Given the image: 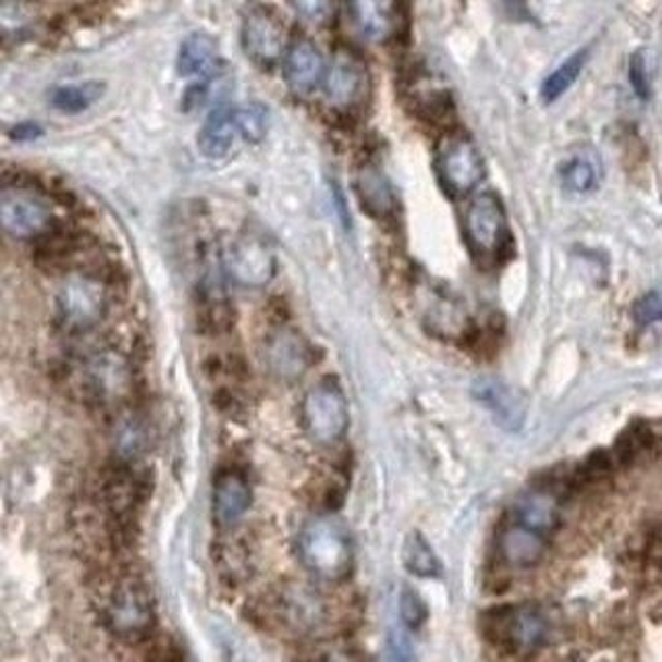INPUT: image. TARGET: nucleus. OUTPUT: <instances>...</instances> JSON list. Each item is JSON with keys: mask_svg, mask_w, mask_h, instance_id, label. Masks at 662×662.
Listing matches in <instances>:
<instances>
[{"mask_svg": "<svg viewBox=\"0 0 662 662\" xmlns=\"http://www.w3.org/2000/svg\"><path fill=\"white\" fill-rule=\"evenodd\" d=\"M103 627L123 641H144L156 627V606L149 588L133 574L112 576L100 597Z\"/></svg>", "mask_w": 662, "mask_h": 662, "instance_id": "obj_1", "label": "nucleus"}, {"mask_svg": "<svg viewBox=\"0 0 662 662\" xmlns=\"http://www.w3.org/2000/svg\"><path fill=\"white\" fill-rule=\"evenodd\" d=\"M69 383L87 404L119 406L135 388V371L123 352L100 348L71 363Z\"/></svg>", "mask_w": 662, "mask_h": 662, "instance_id": "obj_2", "label": "nucleus"}, {"mask_svg": "<svg viewBox=\"0 0 662 662\" xmlns=\"http://www.w3.org/2000/svg\"><path fill=\"white\" fill-rule=\"evenodd\" d=\"M57 232L50 195L23 179H0V234L15 241H44Z\"/></svg>", "mask_w": 662, "mask_h": 662, "instance_id": "obj_3", "label": "nucleus"}, {"mask_svg": "<svg viewBox=\"0 0 662 662\" xmlns=\"http://www.w3.org/2000/svg\"><path fill=\"white\" fill-rule=\"evenodd\" d=\"M298 555L312 576L344 579L354 561L351 535L335 517H315L301 532Z\"/></svg>", "mask_w": 662, "mask_h": 662, "instance_id": "obj_4", "label": "nucleus"}, {"mask_svg": "<svg viewBox=\"0 0 662 662\" xmlns=\"http://www.w3.org/2000/svg\"><path fill=\"white\" fill-rule=\"evenodd\" d=\"M108 310V282L94 269H75L57 292V312L62 328L82 333L96 328Z\"/></svg>", "mask_w": 662, "mask_h": 662, "instance_id": "obj_5", "label": "nucleus"}, {"mask_svg": "<svg viewBox=\"0 0 662 662\" xmlns=\"http://www.w3.org/2000/svg\"><path fill=\"white\" fill-rule=\"evenodd\" d=\"M466 243L482 266H495L510 250L507 216L499 197L493 193H480L470 201L464 216Z\"/></svg>", "mask_w": 662, "mask_h": 662, "instance_id": "obj_6", "label": "nucleus"}, {"mask_svg": "<svg viewBox=\"0 0 662 662\" xmlns=\"http://www.w3.org/2000/svg\"><path fill=\"white\" fill-rule=\"evenodd\" d=\"M301 414L305 431L319 445H333L340 441L351 422L346 395L331 379L310 388L303 400Z\"/></svg>", "mask_w": 662, "mask_h": 662, "instance_id": "obj_7", "label": "nucleus"}, {"mask_svg": "<svg viewBox=\"0 0 662 662\" xmlns=\"http://www.w3.org/2000/svg\"><path fill=\"white\" fill-rule=\"evenodd\" d=\"M437 172L452 195H466L482 181L485 166L470 137L462 133L443 137L437 149Z\"/></svg>", "mask_w": 662, "mask_h": 662, "instance_id": "obj_8", "label": "nucleus"}, {"mask_svg": "<svg viewBox=\"0 0 662 662\" xmlns=\"http://www.w3.org/2000/svg\"><path fill=\"white\" fill-rule=\"evenodd\" d=\"M323 82L330 102L338 108H356L369 96L367 64L351 48H338L333 52Z\"/></svg>", "mask_w": 662, "mask_h": 662, "instance_id": "obj_9", "label": "nucleus"}, {"mask_svg": "<svg viewBox=\"0 0 662 662\" xmlns=\"http://www.w3.org/2000/svg\"><path fill=\"white\" fill-rule=\"evenodd\" d=\"M271 617L290 632L310 634L326 621V604L321 594L307 586H284L271 599Z\"/></svg>", "mask_w": 662, "mask_h": 662, "instance_id": "obj_10", "label": "nucleus"}, {"mask_svg": "<svg viewBox=\"0 0 662 662\" xmlns=\"http://www.w3.org/2000/svg\"><path fill=\"white\" fill-rule=\"evenodd\" d=\"M230 275L248 289H261L273 278L275 257L268 243L257 234H243L228 253Z\"/></svg>", "mask_w": 662, "mask_h": 662, "instance_id": "obj_11", "label": "nucleus"}, {"mask_svg": "<svg viewBox=\"0 0 662 662\" xmlns=\"http://www.w3.org/2000/svg\"><path fill=\"white\" fill-rule=\"evenodd\" d=\"M354 29L375 44H385L404 29L402 0H351Z\"/></svg>", "mask_w": 662, "mask_h": 662, "instance_id": "obj_12", "label": "nucleus"}, {"mask_svg": "<svg viewBox=\"0 0 662 662\" xmlns=\"http://www.w3.org/2000/svg\"><path fill=\"white\" fill-rule=\"evenodd\" d=\"M243 44L253 61L273 64L286 52V27L269 9H253L243 23Z\"/></svg>", "mask_w": 662, "mask_h": 662, "instance_id": "obj_13", "label": "nucleus"}, {"mask_svg": "<svg viewBox=\"0 0 662 662\" xmlns=\"http://www.w3.org/2000/svg\"><path fill=\"white\" fill-rule=\"evenodd\" d=\"M499 634L512 648L532 652L549 640V623L542 613L532 606L512 609L497 621Z\"/></svg>", "mask_w": 662, "mask_h": 662, "instance_id": "obj_14", "label": "nucleus"}, {"mask_svg": "<svg viewBox=\"0 0 662 662\" xmlns=\"http://www.w3.org/2000/svg\"><path fill=\"white\" fill-rule=\"evenodd\" d=\"M497 549L505 563L514 567H530L544 555L547 537L519 522H514L499 532Z\"/></svg>", "mask_w": 662, "mask_h": 662, "instance_id": "obj_15", "label": "nucleus"}, {"mask_svg": "<svg viewBox=\"0 0 662 662\" xmlns=\"http://www.w3.org/2000/svg\"><path fill=\"white\" fill-rule=\"evenodd\" d=\"M266 356L269 369L284 379L301 377L309 367V346L294 331L280 330L273 333L268 340Z\"/></svg>", "mask_w": 662, "mask_h": 662, "instance_id": "obj_16", "label": "nucleus"}, {"mask_svg": "<svg viewBox=\"0 0 662 662\" xmlns=\"http://www.w3.org/2000/svg\"><path fill=\"white\" fill-rule=\"evenodd\" d=\"M326 75L321 52L309 40H298L286 54V82L298 94L315 89Z\"/></svg>", "mask_w": 662, "mask_h": 662, "instance_id": "obj_17", "label": "nucleus"}, {"mask_svg": "<svg viewBox=\"0 0 662 662\" xmlns=\"http://www.w3.org/2000/svg\"><path fill=\"white\" fill-rule=\"evenodd\" d=\"M250 505V489L247 478L236 473L226 470L218 476L213 485V514L222 524H234L236 519L245 516Z\"/></svg>", "mask_w": 662, "mask_h": 662, "instance_id": "obj_18", "label": "nucleus"}, {"mask_svg": "<svg viewBox=\"0 0 662 662\" xmlns=\"http://www.w3.org/2000/svg\"><path fill=\"white\" fill-rule=\"evenodd\" d=\"M514 519L547 537L557 528V497L544 489H537L530 491L528 495L519 497L514 507Z\"/></svg>", "mask_w": 662, "mask_h": 662, "instance_id": "obj_19", "label": "nucleus"}, {"mask_svg": "<svg viewBox=\"0 0 662 662\" xmlns=\"http://www.w3.org/2000/svg\"><path fill=\"white\" fill-rule=\"evenodd\" d=\"M218 46L207 34L186 38L179 54V71L185 77H209L218 69Z\"/></svg>", "mask_w": 662, "mask_h": 662, "instance_id": "obj_20", "label": "nucleus"}, {"mask_svg": "<svg viewBox=\"0 0 662 662\" xmlns=\"http://www.w3.org/2000/svg\"><path fill=\"white\" fill-rule=\"evenodd\" d=\"M358 195L365 209L377 216L388 218L395 211V195L388 179L375 166H365L358 174Z\"/></svg>", "mask_w": 662, "mask_h": 662, "instance_id": "obj_21", "label": "nucleus"}, {"mask_svg": "<svg viewBox=\"0 0 662 662\" xmlns=\"http://www.w3.org/2000/svg\"><path fill=\"white\" fill-rule=\"evenodd\" d=\"M236 123L234 114L228 108L216 110L207 119L201 133H199V149L209 160H220L224 158L236 137Z\"/></svg>", "mask_w": 662, "mask_h": 662, "instance_id": "obj_22", "label": "nucleus"}, {"mask_svg": "<svg viewBox=\"0 0 662 662\" xmlns=\"http://www.w3.org/2000/svg\"><path fill=\"white\" fill-rule=\"evenodd\" d=\"M402 559H404L406 569L418 578H434L441 572V565H439V559L434 557L433 549L418 532H413L410 537L406 538Z\"/></svg>", "mask_w": 662, "mask_h": 662, "instance_id": "obj_23", "label": "nucleus"}, {"mask_svg": "<svg viewBox=\"0 0 662 662\" xmlns=\"http://www.w3.org/2000/svg\"><path fill=\"white\" fill-rule=\"evenodd\" d=\"M588 59V52L581 50L576 52L574 57H569L567 61L563 62L561 66H557L549 77L547 82L542 83V89H540V96L544 102H555L557 98H561L579 77L584 64Z\"/></svg>", "mask_w": 662, "mask_h": 662, "instance_id": "obj_24", "label": "nucleus"}, {"mask_svg": "<svg viewBox=\"0 0 662 662\" xmlns=\"http://www.w3.org/2000/svg\"><path fill=\"white\" fill-rule=\"evenodd\" d=\"M102 83L64 85L52 94V106L62 112H82L102 96Z\"/></svg>", "mask_w": 662, "mask_h": 662, "instance_id": "obj_25", "label": "nucleus"}, {"mask_svg": "<svg viewBox=\"0 0 662 662\" xmlns=\"http://www.w3.org/2000/svg\"><path fill=\"white\" fill-rule=\"evenodd\" d=\"M236 131L247 139V142H261L268 133V110L259 103H248L243 108L232 110Z\"/></svg>", "mask_w": 662, "mask_h": 662, "instance_id": "obj_26", "label": "nucleus"}, {"mask_svg": "<svg viewBox=\"0 0 662 662\" xmlns=\"http://www.w3.org/2000/svg\"><path fill=\"white\" fill-rule=\"evenodd\" d=\"M561 181L567 191L586 193L597 185V168L586 158H574L563 166Z\"/></svg>", "mask_w": 662, "mask_h": 662, "instance_id": "obj_27", "label": "nucleus"}, {"mask_svg": "<svg viewBox=\"0 0 662 662\" xmlns=\"http://www.w3.org/2000/svg\"><path fill=\"white\" fill-rule=\"evenodd\" d=\"M32 15L17 2H0V34H21L29 27Z\"/></svg>", "mask_w": 662, "mask_h": 662, "instance_id": "obj_28", "label": "nucleus"}, {"mask_svg": "<svg viewBox=\"0 0 662 662\" xmlns=\"http://www.w3.org/2000/svg\"><path fill=\"white\" fill-rule=\"evenodd\" d=\"M482 400L493 408V413L499 418H510V420H514L516 416L522 418V408L517 406L516 400L503 388L493 385L489 392H482Z\"/></svg>", "mask_w": 662, "mask_h": 662, "instance_id": "obj_29", "label": "nucleus"}, {"mask_svg": "<svg viewBox=\"0 0 662 662\" xmlns=\"http://www.w3.org/2000/svg\"><path fill=\"white\" fill-rule=\"evenodd\" d=\"M629 77L636 87V91L641 98H646L650 94V85H652V57L650 52H638L629 66Z\"/></svg>", "mask_w": 662, "mask_h": 662, "instance_id": "obj_30", "label": "nucleus"}, {"mask_svg": "<svg viewBox=\"0 0 662 662\" xmlns=\"http://www.w3.org/2000/svg\"><path fill=\"white\" fill-rule=\"evenodd\" d=\"M294 9L312 23H326L331 20L335 0H292Z\"/></svg>", "mask_w": 662, "mask_h": 662, "instance_id": "obj_31", "label": "nucleus"}, {"mask_svg": "<svg viewBox=\"0 0 662 662\" xmlns=\"http://www.w3.org/2000/svg\"><path fill=\"white\" fill-rule=\"evenodd\" d=\"M634 317L640 326H650L661 319V298L657 292H650L641 298L634 309Z\"/></svg>", "mask_w": 662, "mask_h": 662, "instance_id": "obj_32", "label": "nucleus"}, {"mask_svg": "<svg viewBox=\"0 0 662 662\" xmlns=\"http://www.w3.org/2000/svg\"><path fill=\"white\" fill-rule=\"evenodd\" d=\"M400 611H402V620L406 621L410 627H418L427 617L425 604L410 590H406L400 600Z\"/></svg>", "mask_w": 662, "mask_h": 662, "instance_id": "obj_33", "label": "nucleus"}, {"mask_svg": "<svg viewBox=\"0 0 662 662\" xmlns=\"http://www.w3.org/2000/svg\"><path fill=\"white\" fill-rule=\"evenodd\" d=\"M41 128L38 124L34 123H23L17 124L15 128H13V139H21V142H25V139H36L38 135H40Z\"/></svg>", "mask_w": 662, "mask_h": 662, "instance_id": "obj_34", "label": "nucleus"}]
</instances>
